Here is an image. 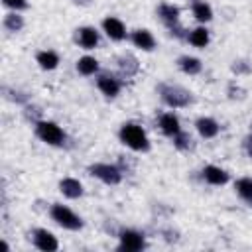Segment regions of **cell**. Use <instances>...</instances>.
<instances>
[{
  "label": "cell",
  "instance_id": "e0dca14e",
  "mask_svg": "<svg viewBox=\"0 0 252 252\" xmlns=\"http://www.w3.org/2000/svg\"><path fill=\"white\" fill-rule=\"evenodd\" d=\"M179 67H181V71L183 73H187V75H197V73H201V69H203V65H201V61L197 59V57H189V55H183V57H179Z\"/></svg>",
  "mask_w": 252,
  "mask_h": 252
},
{
  "label": "cell",
  "instance_id": "8992f818",
  "mask_svg": "<svg viewBox=\"0 0 252 252\" xmlns=\"http://www.w3.org/2000/svg\"><path fill=\"white\" fill-rule=\"evenodd\" d=\"M120 248L122 250H128V252H136V250H142L146 246V240H144V234L136 232V230H120Z\"/></svg>",
  "mask_w": 252,
  "mask_h": 252
},
{
  "label": "cell",
  "instance_id": "ffe728a7",
  "mask_svg": "<svg viewBox=\"0 0 252 252\" xmlns=\"http://www.w3.org/2000/svg\"><path fill=\"white\" fill-rule=\"evenodd\" d=\"M236 191H238V195H240L248 205H252V179H250V177L238 179V181H236Z\"/></svg>",
  "mask_w": 252,
  "mask_h": 252
},
{
  "label": "cell",
  "instance_id": "cb8c5ba5",
  "mask_svg": "<svg viewBox=\"0 0 252 252\" xmlns=\"http://www.w3.org/2000/svg\"><path fill=\"white\" fill-rule=\"evenodd\" d=\"M173 144L177 150H189L191 148V136L185 134V132H179L173 136Z\"/></svg>",
  "mask_w": 252,
  "mask_h": 252
},
{
  "label": "cell",
  "instance_id": "9a60e30c",
  "mask_svg": "<svg viewBox=\"0 0 252 252\" xmlns=\"http://www.w3.org/2000/svg\"><path fill=\"white\" fill-rule=\"evenodd\" d=\"M59 189H61L63 195L69 197V199H77V197L83 195V185H81L77 179H73V177H65V179L59 183Z\"/></svg>",
  "mask_w": 252,
  "mask_h": 252
},
{
  "label": "cell",
  "instance_id": "3957f363",
  "mask_svg": "<svg viewBox=\"0 0 252 252\" xmlns=\"http://www.w3.org/2000/svg\"><path fill=\"white\" fill-rule=\"evenodd\" d=\"M159 94L161 98L173 106V108H181V106H187L191 102V93L181 89V87H173V85H161L159 87Z\"/></svg>",
  "mask_w": 252,
  "mask_h": 252
},
{
  "label": "cell",
  "instance_id": "4fadbf2b",
  "mask_svg": "<svg viewBox=\"0 0 252 252\" xmlns=\"http://www.w3.org/2000/svg\"><path fill=\"white\" fill-rule=\"evenodd\" d=\"M132 43H134L136 47L144 49V51H152V49L156 47V39H154V35H152L148 30H136V32L132 33Z\"/></svg>",
  "mask_w": 252,
  "mask_h": 252
},
{
  "label": "cell",
  "instance_id": "d6986e66",
  "mask_svg": "<svg viewBox=\"0 0 252 252\" xmlns=\"http://www.w3.org/2000/svg\"><path fill=\"white\" fill-rule=\"evenodd\" d=\"M77 69H79L81 75H93L98 69V61L94 57H91V55H85V57H81L77 61Z\"/></svg>",
  "mask_w": 252,
  "mask_h": 252
},
{
  "label": "cell",
  "instance_id": "5bb4252c",
  "mask_svg": "<svg viewBox=\"0 0 252 252\" xmlns=\"http://www.w3.org/2000/svg\"><path fill=\"white\" fill-rule=\"evenodd\" d=\"M159 126H161V132L167 134V136H175V134L181 132V128H179V118H177L175 114H171V112L161 114V118H159Z\"/></svg>",
  "mask_w": 252,
  "mask_h": 252
},
{
  "label": "cell",
  "instance_id": "52a82bcc",
  "mask_svg": "<svg viewBox=\"0 0 252 252\" xmlns=\"http://www.w3.org/2000/svg\"><path fill=\"white\" fill-rule=\"evenodd\" d=\"M33 244H35L39 250H43V252H53V250L59 248L57 238H55L49 230H45V228H37V230L33 232Z\"/></svg>",
  "mask_w": 252,
  "mask_h": 252
},
{
  "label": "cell",
  "instance_id": "2e32d148",
  "mask_svg": "<svg viewBox=\"0 0 252 252\" xmlns=\"http://www.w3.org/2000/svg\"><path fill=\"white\" fill-rule=\"evenodd\" d=\"M195 126H197V132L203 136V138H215L217 134H219V124L213 120V118H199L197 122H195Z\"/></svg>",
  "mask_w": 252,
  "mask_h": 252
},
{
  "label": "cell",
  "instance_id": "6da1fadb",
  "mask_svg": "<svg viewBox=\"0 0 252 252\" xmlns=\"http://www.w3.org/2000/svg\"><path fill=\"white\" fill-rule=\"evenodd\" d=\"M120 140H122V144H126L128 148H132L136 152H146L150 148L146 132L136 124H124L120 128Z\"/></svg>",
  "mask_w": 252,
  "mask_h": 252
},
{
  "label": "cell",
  "instance_id": "7c38bea8",
  "mask_svg": "<svg viewBox=\"0 0 252 252\" xmlns=\"http://www.w3.org/2000/svg\"><path fill=\"white\" fill-rule=\"evenodd\" d=\"M203 177H205V181L211 183V185H224V183L228 181V173H226L224 169L217 167V165H207V167L203 169Z\"/></svg>",
  "mask_w": 252,
  "mask_h": 252
},
{
  "label": "cell",
  "instance_id": "7a4b0ae2",
  "mask_svg": "<svg viewBox=\"0 0 252 252\" xmlns=\"http://www.w3.org/2000/svg\"><path fill=\"white\" fill-rule=\"evenodd\" d=\"M49 215H51V219H53L57 224H61L63 228L79 230V228L83 226L81 217H77V215H75L71 209H67L65 205H53L51 211H49Z\"/></svg>",
  "mask_w": 252,
  "mask_h": 252
},
{
  "label": "cell",
  "instance_id": "ac0fdd59",
  "mask_svg": "<svg viewBox=\"0 0 252 252\" xmlns=\"http://www.w3.org/2000/svg\"><path fill=\"white\" fill-rule=\"evenodd\" d=\"M37 63H39L41 69L51 71V69H55V67L59 65V57H57V53H53V51H39V53H37Z\"/></svg>",
  "mask_w": 252,
  "mask_h": 252
},
{
  "label": "cell",
  "instance_id": "277c9868",
  "mask_svg": "<svg viewBox=\"0 0 252 252\" xmlns=\"http://www.w3.org/2000/svg\"><path fill=\"white\" fill-rule=\"evenodd\" d=\"M35 132L45 144H51V146H61L65 140V132L55 122H37Z\"/></svg>",
  "mask_w": 252,
  "mask_h": 252
},
{
  "label": "cell",
  "instance_id": "d4e9b609",
  "mask_svg": "<svg viewBox=\"0 0 252 252\" xmlns=\"http://www.w3.org/2000/svg\"><path fill=\"white\" fill-rule=\"evenodd\" d=\"M8 8H14V10H24V8H28V2L26 0H2Z\"/></svg>",
  "mask_w": 252,
  "mask_h": 252
},
{
  "label": "cell",
  "instance_id": "8fae6325",
  "mask_svg": "<svg viewBox=\"0 0 252 252\" xmlns=\"http://www.w3.org/2000/svg\"><path fill=\"white\" fill-rule=\"evenodd\" d=\"M96 85H98V89L102 91V94H106V96H110V98L120 93V81L114 79L112 75H100L98 81H96Z\"/></svg>",
  "mask_w": 252,
  "mask_h": 252
},
{
  "label": "cell",
  "instance_id": "603a6c76",
  "mask_svg": "<svg viewBox=\"0 0 252 252\" xmlns=\"http://www.w3.org/2000/svg\"><path fill=\"white\" fill-rule=\"evenodd\" d=\"M4 28H6L8 32H20V30L24 28L22 16H18V14H8V16L4 18Z\"/></svg>",
  "mask_w": 252,
  "mask_h": 252
},
{
  "label": "cell",
  "instance_id": "ba28073f",
  "mask_svg": "<svg viewBox=\"0 0 252 252\" xmlns=\"http://www.w3.org/2000/svg\"><path fill=\"white\" fill-rule=\"evenodd\" d=\"M102 28H104L106 35L110 39H114V41H120V39L126 37V28H124V24L118 18H104Z\"/></svg>",
  "mask_w": 252,
  "mask_h": 252
},
{
  "label": "cell",
  "instance_id": "5b68a950",
  "mask_svg": "<svg viewBox=\"0 0 252 252\" xmlns=\"http://www.w3.org/2000/svg\"><path fill=\"white\" fill-rule=\"evenodd\" d=\"M89 171H91V175L98 177L100 181H104L108 185H118L122 181L120 169L116 165H110V163H93L89 167Z\"/></svg>",
  "mask_w": 252,
  "mask_h": 252
},
{
  "label": "cell",
  "instance_id": "30bf717a",
  "mask_svg": "<svg viewBox=\"0 0 252 252\" xmlns=\"http://www.w3.org/2000/svg\"><path fill=\"white\" fill-rule=\"evenodd\" d=\"M158 16L163 20L165 26H169L173 30V26H177V22H179V8L173 6V4H165L163 2V4L158 6Z\"/></svg>",
  "mask_w": 252,
  "mask_h": 252
},
{
  "label": "cell",
  "instance_id": "44dd1931",
  "mask_svg": "<svg viewBox=\"0 0 252 252\" xmlns=\"http://www.w3.org/2000/svg\"><path fill=\"white\" fill-rule=\"evenodd\" d=\"M193 16L199 20V22H209L213 18V10L209 4L205 2H195L193 4Z\"/></svg>",
  "mask_w": 252,
  "mask_h": 252
},
{
  "label": "cell",
  "instance_id": "7402d4cb",
  "mask_svg": "<svg viewBox=\"0 0 252 252\" xmlns=\"http://www.w3.org/2000/svg\"><path fill=\"white\" fill-rule=\"evenodd\" d=\"M189 41L195 45V47H205L209 43V32L205 28H195L191 33H189Z\"/></svg>",
  "mask_w": 252,
  "mask_h": 252
},
{
  "label": "cell",
  "instance_id": "9c48e42d",
  "mask_svg": "<svg viewBox=\"0 0 252 252\" xmlns=\"http://www.w3.org/2000/svg\"><path fill=\"white\" fill-rule=\"evenodd\" d=\"M79 33H77V41H79V45L83 47V49H94L96 45H98V32L94 30V28H91V26H85V28H81V30H77Z\"/></svg>",
  "mask_w": 252,
  "mask_h": 252
},
{
  "label": "cell",
  "instance_id": "484cf974",
  "mask_svg": "<svg viewBox=\"0 0 252 252\" xmlns=\"http://www.w3.org/2000/svg\"><path fill=\"white\" fill-rule=\"evenodd\" d=\"M244 146H246V152H248V156L252 158V136H248V138L244 140Z\"/></svg>",
  "mask_w": 252,
  "mask_h": 252
}]
</instances>
